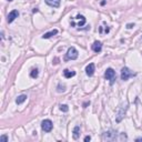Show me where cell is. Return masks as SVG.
<instances>
[{"mask_svg":"<svg viewBox=\"0 0 142 142\" xmlns=\"http://www.w3.org/2000/svg\"><path fill=\"white\" fill-rule=\"evenodd\" d=\"M78 56H79V53H78V50L74 47H70L68 49V51H67L66 53V58L65 60L66 61H68V60H76Z\"/></svg>","mask_w":142,"mask_h":142,"instance_id":"1","label":"cell"},{"mask_svg":"<svg viewBox=\"0 0 142 142\" xmlns=\"http://www.w3.org/2000/svg\"><path fill=\"white\" fill-rule=\"evenodd\" d=\"M127 109H128V102H127L126 104H122V106L119 107V109L117 111V118H115V121H117L118 123L121 122V120L123 119L124 114H126V112H127Z\"/></svg>","mask_w":142,"mask_h":142,"instance_id":"2","label":"cell"},{"mask_svg":"<svg viewBox=\"0 0 142 142\" xmlns=\"http://www.w3.org/2000/svg\"><path fill=\"white\" fill-rule=\"evenodd\" d=\"M134 76H135L134 72H132L129 68H127V67H123L122 70H121V80H123V81H128L130 78H132Z\"/></svg>","mask_w":142,"mask_h":142,"instance_id":"3","label":"cell"},{"mask_svg":"<svg viewBox=\"0 0 142 142\" xmlns=\"http://www.w3.org/2000/svg\"><path fill=\"white\" fill-rule=\"evenodd\" d=\"M104 78H106L107 80H110V85H113L115 78H117V76H115V71L112 68H108L106 70V72H104Z\"/></svg>","mask_w":142,"mask_h":142,"instance_id":"4","label":"cell"},{"mask_svg":"<svg viewBox=\"0 0 142 142\" xmlns=\"http://www.w3.org/2000/svg\"><path fill=\"white\" fill-rule=\"evenodd\" d=\"M118 137V133L113 131V130H109V131H106L102 135V139L104 141H114Z\"/></svg>","mask_w":142,"mask_h":142,"instance_id":"5","label":"cell"},{"mask_svg":"<svg viewBox=\"0 0 142 142\" xmlns=\"http://www.w3.org/2000/svg\"><path fill=\"white\" fill-rule=\"evenodd\" d=\"M52 128H53V123H52V121L49 120V119H46V120H43L41 122V129L45 132H50Z\"/></svg>","mask_w":142,"mask_h":142,"instance_id":"6","label":"cell"},{"mask_svg":"<svg viewBox=\"0 0 142 142\" xmlns=\"http://www.w3.org/2000/svg\"><path fill=\"white\" fill-rule=\"evenodd\" d=\"M94 71H95L94 63H89V65L86 67V73H87V76L92 77L94 74Z\"/></svg>","mask_w":142,"mask_h":142,"instance_id":"7","label":"cell"},{"mask_svg":"<svg viewBox=\"0 0 142 142\" xmlns=\"http://www.w3.org/2000/svg\"><path fill=\"white\" fill-rule=\"evenodd\" d=\"M91 49L93 50L94 52H97V53H99L102 50V43L100 41H94L93 43L91 45Z\"/></svg>","mask_w":142,"mask_h":142,"instance_id":"8","label":"cell"},{"mask_svg":"<svg viewBox=\"0 0 142 142\" xmlns=\"http://www.w3.org/2000/svg\"><path fill=\"white\" fill-rule=\"evenodd\" d=\"M18 16H19V11L18 10H12V11H10L9 14H8V22L9 24H11V22L13 21L16 18H18Z\"/></svg>","mask_w":142,"mask_h":142,"instance_id":"9","label":"cell"},{"mask_svg":"<svg viewBox=\"0 0 142 142\" xmlns=\"http://www.w3.org/2000/svg\"><path fill=\"white\" fill-rule=\"evenodd\" d=\"M46 4L48 6H50L52 8H58L60 6V2H61V0H45Z\"/></svg>","mask_w":142,"mask_h":142,"instance_id":"10","label":"cell"},{"mask_svg":"<svg viewBox=\"0 0 142 142\" xmlns=\"http://www.w3.org/2000/svg\"><path fill=\"white\" fill-rule=\"evenodd\" d=\"M63 76H65V78H67V79H70V78L76 76V71L69 70V69H65V70H63Z\"/></svg>","mask_w":142,"mask_h":142,"instance_id":"11","label":"cell"},{"mask_svg":"<svg viewBox=\"0 0 142 142\" xmlns=\"http://www.w3.org/2000/svg\"><path fill=\"white\" fill-rule=\"evenodd\" d=\"M57 33H58V30H57V29H53V30L49 31V32H46V33L41 37V38H42V39H49V38H51L52 36H56Z\"/></svg>","mask_w":142,"mask_h":142,"instance_id":"12","label":"cell"},{"mask_svg":"<svg viewBox=\"0 0 142 142\" xmlns=\"http://www.w3.org/2000/svg\"><path fill=\"white\" fill-rule=\"evenodd\" d=\"M27 98H28L27 94H21V95H19V97L16 99V103H17V104H22L26 100H27Z\"/></svg>","mask_w":142,"mask_h":142,"instance_id":"13","label":"cell"},{"mask_svg":"<svg viewBox=\"0 0 142 142\" xmlns=\"http://www.w3.org/2000/svg\"><path fill=\"white\" fill-rule=\"evenodd\" d=\"M73 139L74 140H77L78 138H79V135H80V127L79 126H76L74 127V129H73Z\"/></svg>","mask_w":142,"mask_h":142,"instance_id":"14","label":"cell"},{"mask_svg":"<svg viewBox=\"0 0 142 142\" xmlns=\"http://www.w3.org/2000/svg\"><path fill=\"white\" fill-rule=\"evenodd\" d=\"M38 76H39V70L38 69H32L31 70V72H30V77L32 78V79H36V78H38Z\"/></svg>","mask_w":142,"mask_h":142,"instance_id":"15","label":"cell"},{"mask_svg":"<svg viewBox=\"0 0 142 142\" xmlns=\"http://www.w3.org/2000/svg\"><path fill=\"white\" fill-rule=\"evenodd\" d=\"M60 110L63 111V112H68L69 111V107L67 106V104H61V106H60Z\"/></svg>","mask_w":142,"mask_h":142,"instance_id":"16","label":"cell"},{"mask_svg":"<svg viewBox=\"0 0 142 142\" xmlns=\"http://www.w3.org/2000/svg\"><path fill=\"white\" fill-rule=\"evenodd\" d=\"M7 141H8L7 135H1V137H0V142H7Z\"/></svg>","mask_w":142,"mask_h":142,"instance_id":"17","label":"cell"},{"mask_svg":"<svg viewBox=\"0 0 142 142\" xmlns=\"http://www.w3.org/2000/svg\"><path fill=\"white\" fill-rule=\"evenodd\" d=\"M133 27H134V24H128V25H127V28H128V29H131Z\"/></svg>","mask_w":142,"mask_h":142,"instance_id":"18","label":"cell"},{"mask_svg":"<svg viewBox=\"0 0 142 142\" xmlns=\"http://www.w3.org/2000/svg\"><path fill=\"white\" fill-rule=\"evenodd\" d=\"M91 140V137H90V135H87V137L85 138V141L87 142V141H90Z\"/></svg>","mask_w":142,"mask_h":142,"instance_id":"19","label":"cell"},{"mask_svg":"<svg viewBox=\"0 0 142 142\" xmlns=\"http://www.w3.org/2000/svg\"><path fill=\"white\" fill-rule=\"evenodd\" d=\"M135 141H137V142H139V141H142V137H140V138H137V139H135Z\"/></svg>","mask_w":142,"mask_h":142,"instance_id":"20","label":"cell"},{"mask_svg":"<svg viewBox=\"0 0 142 142\" xmlns=\"http://www.w3.org/2000/svg\"><path fill=\"white\" fill-rule=\"evenodd\" d=\"M8 1H12V0H8Z\"/></svg>","mask_w":142,"mask_h":142,"instance_id":"21","label":"cell"}]
</instances>
